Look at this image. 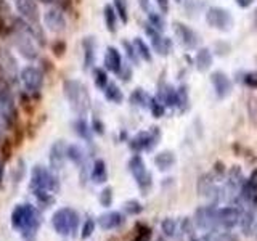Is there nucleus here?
Returning <instances> with one entry per match:
<instances>
[{
  "mask_svg": "<svg viewBox=\"0 0 257 241\" xmlns=\"http://www.w3.org/2000/svg\"><path fill=\"white\" fill-rule=\"evenodd\" d=\"M63 90L71 104L72 111L77 112L80 116L85 114L88 106H90V96H88L87 87L82 82H79V80L69 79L63 84Z\"/></svg>",
  "mask_w": 257,
  "mask_h": 241,
  "instance_id": "f257e3e1",
  "label": "nucleus"
},
{
  "mask_svg": "<svg viewBox=\"0 0 257 241\" xmlns=\"http://www.w3.org/2000/svg\"><path fill=\"white\" fill-rule=\"evenodd\" d=\"M52 223L55 231L61 236H68V235H76L77 231V225H79V215L76 211L72 209H58L53 217H52Z\"/></svg>",
  "mask_w": 257,
  "mask_h": 241,
  "instance_id": "f03ea898",
  "label": "nucleus"
},
{
  "mask_svg": "<svg viewBox=\"0 0 257 241\" xmlns=\"http://www.w3.org/2000/svg\"><path fill=\"white\" fill-rule=\"evenodd\" d=\"M37 188H44L52 193H56L60 190V182L58 179L48 172L44 166H34L31 171V190H37Z\"/></svg>",
  "mask_w": 257,
  "mask_h": 241,
  "instance_id": "7ed1b4c3",
  "label": "nucleus"
},
{
  "mask_svg": "<svg viewBox=\"0 0 257 241\" xmlns=\"http://www.w3.org/2000/svg\"><path fill=\"white\" fill-rule=\"evenodd\" d=\"M206 21L211 28L217 31H223L227 32L233 26V16L228 10L220 7H212L206 12Z\"/></svg>",
  "mask_w": 257,
  "mask_h": 241,
  "instance_id": "20e7f679",
  "label": "nucleus"
},
{
  "mask_svg": "<svg viewBox=\"0 0 257 241\" xmlns=\"http://www.w3.org/2000/svg\"><path fill=\"white\" fill-rule=\"evenodd\" d=\"M128 171L132 172L134 179L137 180L139 187L143 191H148L150 190V187H151V175L148 174L147 166H145L143 159L139 155L132 156L131 161H128Z\"/></svg>",
  "mask_w": 257,
  "mask_h": 241,
  "instance_id": "39448f33",
  "label": "nucleus"
},
{
  "mask_svg": "<svg viewBox=\"0 0 257 241\" xmlns=\"http://www.w3.org/2000/svg\"><path fill=\"white\" fill-rule=\"evenodd\" d=\"M161 139V132L158 127H151L150 132H140L131 140V148L134 151L151 150Z\"/></svg>",
  "mask_w": 257,
  "mask_h": 241,
  "instance_id": "423d86ee",
  "label": "nucleus"
},
{
  "mask_svg": "<svg viewBox=\"0 0 257 241\" xmlns=\"http://www.w3.org/2000/svg\"><path fill=\"white\" fill-rule=\"evenodd\" d=\"M20 80L28 92L34 93V92L40 90V87H42V82H44V77H42V72H40L37 68L26 66V68H23L20 72Z\"/></svg>",
  "mask_w": 257,
  "mask_h": 241,
  "instance_id": "0eeeda50",
  "label": "nucleus"
},
{
  "mask_svg": "<svg viewBox=\"0 0 257 241\" xmlns=\"http://www.w3.org/2000/svg\"><path fill=\"white\" fill-rule=\"evenodd\" d=\"M147 34H148L150 39H151L153 50H155L158 55L166 56V55H169V52L172 50V40L169 39V37L161 36V32L153 28L150 23L147 24Z\"/></svg>",
  "mask_w": 257,
  "mask_h": 241,
  "instance_id": "6e6552de",
  "label": "nucleus"
},
{
  "mask_svg": "<svg viewBox=\"0 0 257 241\" xmlns=\"http://www.w3.org/2000/svg\"><path fill=\"white\" fill-rule=\"evenodd\" d=\"M174 32L183 47L196 48V45L199 42V36H198V32H195V29H191L190 26H187V24L177 21V23H174Z\"/></svg>",
  "mask_w": 257,
  "mask_h": 241,
  "instance_id": "1a4fd4ad",
  "label": "nucleus"
},
{
  "mask_svg": "<svg viewBox=\"0 0 257 241\" xmlns=\"http://www.w3.org/2000/svg\"><path fill=\"white\" fill-rule=\"evenodd\" d=\"M0 71L10 80H16L21 72L18 71V63H16L15 56L7 48H0Z\"/></svg>",
  "mask_w": 257,
  "mask_h": 241,
  "instance_id": "9d476101",
  "label": "nucleus"
},
{
  "mask_svg": "<svg viewBox=\"0 0 257 241\" xmlns=\"http://www.w3.org/2000/svg\"><path fill=\"white\" fill-rule=\"evenodd\" d=\"M16 10L29 24H39V8L36 0H15Z\"/></svg>",
  "mask_w": 257,
  "mask_h": 241,
  "instance_id": "9b49d317",
  "label": "nucleus"
},
{
  "mask_svg": "<svg viewBox=\"0 0 257 241\" xmlns=\"http://www.w3.org/2000/svg\"><path fill=\"white\" fill-rule=\"evenodd\" d=\"M45 26L50 29L52 32H61L66 29V18L61 10L58 8H48L44 15Z\"/></svg>",
  "mask_w": 257,
  "mask_h": 241,
  "instance_id": "f8f14e48",
  "label": "nucleus"
},
{
  "mask_svg": "<svg viewBox=\"0 0 257 241\" xmlns=\"http://www.w3.org/2000/svg\"><path fill=\"white\" fill-rule=\"evenodd\" d=\"M211 82L219 98H225L231 92V80L223 71H214L211 74Z\"/></svg>",
  "mask_w": 257,
  "mask_h": 241,
  "instance_id": "ddd939ff",
  "label": "nucleus"
},
{
  "mask_svg": "<svg viewBox=\"0 0 257 241\" xmlns=\"http://www.w3.org/2000/svg\"><path fill=\"white\" fill-rule=\"evenodd\" d=\"M195 220L201 230H212L215 227V223H219V220H217V211L214 207L198 209Z\"/></svg>",
  "mask_w": 257,
  "mask_h": 241,
  "instance_id": "4468645a",
  "label": "nucleus"
},
{
  "mask_svg": "<svg viewBox=\"0 0 257 241\" xmlns=\"http://www.w3.org/2000/svg\"><path fill=\"white\" fill-rule=\"evenodd\" d=\"M217 220L225 228H233L241 222V212L236 207H222L217 211Z\"/></svg>",
  "mask_w": 257,
  "mask_h": 241,
  "instance_id": "2eb2a0df",
  "label": "nucleus"
},
{
  "mask_svg": "<svg viewBox=\"0 0 257 241\" xmlns=\"http://www.w3.org/2000/svg\"><path fill=\"white\" fill-rule=\"evenodd\" d=\"M66 145L63 140H58L52 145L50 148V167L52 171L58 172L61 171V167L64 164V158H66Z\"/></svg>",
  "mask_w": 257,
  "mask_h": 241,
  "instance_id": "dca6fc26",
  "label": "nucleus"
},
{
  "mask_svg": "<svg viewBox=\"0 0 257 241\" xmlns=\"http://www.w3.org/2000/svg\"><path fill=\"white\" fill-rule=\"evenodd\" d=\"M104 68L114 72V74H119L120 69H122V58H120V53L116 47L106 48V53H104Z\"/></svg>",
  "mask_w": 257,
  "mask_h": 241,
  "instance_id": "f3484780",
  "label": "nucleus"
},
{
  "mask_svg": "<svg viewBox=\"0 0 257 241\" xmlns=\"http://www.w3.org/2000/svg\"><path fill=\"white\" fill-rule=\"evenodd\" d=\"M124 222V217L122 214L119 212H106L98 217V223L103 230H112V228H117L120 223Z\"/></svg>",
  "mask_w": 257,
  "mask_h": 241,
  "instance_id": "a211bd4d",
  "label": "nucleus"
},
{
  "mask_svg": "<svg viewBox=\"0 0 257 241\" xmlns=\"http://www.w3.org/2000/svg\"><path fill=\"white\" fill-rule=\"evenodd\" d=\"M212 52L209 48H199L196 56H195V63H196V69L201 72L209 71V68L212 66Z\"/></svg>",
  "mask_w": 257,
  "mask_h": 241,
  "instance_id": "6ab92c4d",
  "label": "nucleus"
},
{
  "mask_svg": "<svg viewBox=\"0 0 257 241\" xmlns=\"http://www.w3.org/2000/svg\"><path fill=\"white\" fill-rule=\"evenodd\" d=\"M82 47H84V68L90 69L95 64V48H96L95 39L85 37L82 42Z\"/></svg>",
  "mask_w": 257,
  "mask_h": 241,
  "instance_id": "aec40b11",
  "label": "nucleus"
},
{
  "mask_svg": "<svg viewBox=\"0 0 257 241\" xmlns=\"http://www.w3.org/2000/svg\"><path fill=\"white\" fill-rule=\"evenodd\" d=\"M159 100L167 106H179V90H175L174 87L166 85L164 90H161Z\"/></svg>",
  "mask_w": 257,
  "mask_h": 241,
  "instance_id": "412c9836",
  "label": "nucleus"
},
{
  "mask_svg": "<svg viewBox=\"0 0 257 241\" xmlns=\"http://www.w3.org/2000/svg\"><path fill=\"white\" fill-rule=\"evenodd\" d=\"M108 179V171H106V163L103 159H96L93 169H92V180L95 183H104Z\"/></svg>",
  "mask_w": 257,
  "mask_h": 241,
  "instance_id": "4be33fe9",
  "label": "nucleus"
},
{
  "mask_svg": "<svg viewBox=\"0 0 257 241\" xmlns=\"http://www.w3.org/2000/svg\"><path fill=\"white\" fill-rule=\"evenodd\" d=\"M155 164L158 166L159 171H167L175 164V156L172 151H163L155 156Z\"/></svg>",
  "mask_w": 257,
  "mask_h": 241,
  "instance_id": "5701e85b",
  "label": "nucleus"
},
{
  "mask_svg": "<svg viewBox=\"0 0 257 241\" xmlns=\"http://www.w3.org/2000/svg\"><path fill=\"white\" fill-rule=\"evenodd\" d=\"M103 16H104V24H106L108 31L116 32V29H117V13H116L114 8H112L111 5H106L104 7Z\"/></svg>",
  "mask_w": 257,
  "mask_h": 241,
  "instance_id": "b1692460",
  "label": "nucleus"
},
{
  "mask_svg": "<svg viewBox=\"0 0 257 241\" xmlns=\"http://www.w3.org/2000/svg\"><path fill=\"white\" fill-rule=\"evenodd\" d=\"M66 158L71 159L74 164L82 166L84 164V159H85L84 150L80 148L79 145H69V147L66 148Z\"/></svg>",
  "mask_w": 257,
  "mask_h": 241,
  "instance_id": "393cba45",
  "label": "nucleus"
},
{
  "mask_svg": "<svg viewBox=\"0 0 257 241\" xmlns=\"http://www.w3.org/2000/svg\"><path fill=\"white\" fill-rule=\"evenodd\" d=\"M198 190H199V193L203 196H212V195H215V191H217L215 185H214L212 179L209 175L201 177V180L198 182Z\"/></svg>",
  "mask_w": 257,
  "mask_h": 241,
  "instance_id": "a878e982",
  "label": "nucleus"
},
{
  "mask_svg": "<svg viewBox=\"0 0 257 241\" xmlns=\"http://www.w3.org/2000/svg\"><path fill=\"white\" fill-rule=\"evenodd\" d=\"M104 96H106V100H109L111 103H116V104L122 103V100H124V95L116 84L106 85V88H104Z\"/></svg>",
  "mask_w": 257,
  "mask_h": 241,
  "instance_id": "bb28decb",
  "label": "nucleus"
},
{
  "mask_svg": "<svg viewBox=\"0 0 257 241\" xmlns=\"http://www.w3.org/2000/svg\"><path fill=\"white\" fill-rule=\"evenodd\" d=\"M132 44H134L135 50H137V53H139L140 58H143L145 61H151V60H153V55H151L150 47H148L147 44H145L140 37H135Z\"/></svg>",
  "mask_w": 257,
  "mask_h": 241,
  "instance_id": "cd10ccee",
  "label": "nucleus"
},
{
  "mask_svg": "<svg viewBox=\"0 0 257 241\" xmlns=\"http://www.w3.org/2000/svg\"><path fill=\"white\" fill-rule=\"evenodd\" d=\"M26 209H28V204H18L12 212V225L13 228L20 230L21 223L24 220V215H26Z\"/></svg>",
  "mask_w": 257,
  "mask_h": 241,
  "instance_id": "c85d7f7f",
  "label": "nucleus"
},
{
  "mask_svg": "<svg viewBox=\"0 0 257 241\" xmlns=\"http://www.w3.org/2000/svg\"><path fill=\"white\" fill-rule=\"evenodd\" d=\"M148 23L151 24L153 28H155L156 31L163 32L166 29V21H164V16L163 13H156V12H150L148 13Z\"/></svg>",
  "mask_w": 257,
  "mask_h": 241,
  "instance_id": "c756f323",
  "label": "nucleus"
},
{
  "mask_svg": "<svg viewBox=\"0 0 257 241\" xmlns=\"http://www.w3.org/2000/svg\"><path fill=\"white\" fill-rule=\"evenodd\" d=\"M150 98L148 95L145 93L142 88H135V90L131 93V103L139 104V106H150Z\"/></svg>",
  "mask_w": 257,
  "mask_h": 241,
  "instance_id": "7c9ffc66",
  "label": "nucleus"
},
{
  "mask_svg": "<svg viewBox=\"0 0 257 241\" xmlns=\"http://www.w3.org/2000/svg\"><path fill=\"white\" fill-rule=\"evenodd\" d=\"M93 80H95V85L100 88V90H104L106 85L109 84L108 82V74L106 71L101 69V68H95L93 69Z\"/></svg>",
  "mask_w": 257,
  "mask_h": 241,
  "instance_id": "2f4dec72",
  "label": "nucleus"
},
{
  "mask_svg": "<svg viewBox=\"0 0 257 241\" xmlns=\"http://www.w3.org/2000/svg\"><path fill=\"white\" fill-rule=\"evenodd\" d=\"M74 132L79 135V137H82V139L88 140L90 139V129H88L87 123L82 119V117H79L76 123H74Z\"/></svg>",
  "mask_w": 257,
  "mask_h": 241,
  "instance_id": "473e14b6",
  "label": "nucleus"
},
{
  "mask_svg": "<svg viewBox=\"0 0 257 241\" xmlns=\"http://www.w3.org/2000/svg\"><path fill=\"white\" fill-rule=\"evenodd\" d=\"M114 10L122 23L128 21V10H127V0H114Z\"/></svg>",
  "mask_w": 257,
  "mask_h": 241,
  "instance_id": "72a5a7b5",
  "label": "nucleus"
},
{
  "mask_svg": "<svg viewBox=\"0 0 257 241\" xmlns=\"http://www.w3.org/2000/svg\"><path fill=\"white\" fill-rule=\"evenodd\" d=\"M150 109L155 117H163L166 112V104L161 100H151L150 101Z\"/></svg>",
  "mask_w": 257,
  "mask_h": 241,
  "instance_id": "f704fd0d",
  "label": "nucleus"
},
{
  "mask_svg": "<svg viewBox=\"0 0 257 241\" xmlns=\"http://www.w3.org/2000/svg\"><path fill=\"white\" fill-rule=\"evenodd\" d=\"M124 211L127 214H131V215H137V214H140L143 211V206L139 203V201L132 199V201H127V203L124 204Z\"/></svg>",
  "mask_w": 257,
  "mask_h": 241,
  "instance_id": "c9c22d12",
  "label": "nucleus"
},
{
  "mask_svg": "<svg viewBox=\"0 0 257 241\" xmlns=\"http://www.w3.org/2000/svg\"><path fill=\"white\" fill-rule=\"evenodd\" d=\"M163 231L166 233L167 236H174L177 231V222L172 219H166L163 222Z\"/></svg>",
  "mask_w": 257,
  "mask_h": 241,
  "instance_id": "e433bc0d",
  "label": "nucleus"
},
{
  "mask_svg": "<svg viewBox=\"0 0 257 241\" xmlns=\"http://www.w3.org/2000/svg\"><path fill=\"white\" fill-rule=\"evenodd\" d=\"M100 203L104 207H109L111 206V203H112V190L111 188H104L100 193Z\"/></svg>",
  "mask_w": 257,
  "mask_h": 241,
  "instance_id": "4c0bfd02",
  "label": "nucleus"
},
{
  "mask_svg": "<svg viewBox=\"0 0 257 241\" xmlns=\"http://www.w3.org/2000/svg\"><path fill=\"white\" fill-rule=\"evenodd\" d=\"M122 45H124V48H125V53H127V56H128V60L134 61L135 64L139 63V58H137V56H139V53H137V50H135L134 44L127 42V40H125V42H124Z\"/></svg>",
  "mask_w": 257,
  "mask_h": 241,
  "instance_id": "58836bf2",
  "label": "nucleus"
},
{
  "mask_svg": "<svg viewBox=\"0 0 257 241\" xmlns=\"http://www.w3.org/2000/svg\"><path fill=\"white\" fill-rule=\"evenodd\" d=\"M93 230H95V222H93V219H87L85 223H84V227H82V238L87 239L93 233Z\"/></svg>",
  "mask_w": 257,
  "mask_h": 241,
  "instance_id": "ea45409f",
  "label": "nucleus"
},
{
  "mask_svg": "<svg viewBox=\"0 0 257 241\" xmlns=\"http://www.w3.org/2000/svg\"><path fill=\"white\" fill-rule=\"evenodd\" d=\"M244 84L249 87H257V72H249V74H246Z\"/></svg>",
  "mask_w": 257,
  "mask_h": 241,
  "instance_id": "a19ab883",
  "label": "nucleus"
},
{
  "mask_svg": "<svg viewBox=\"0 0 257 241\" xmlns=\"http://www.w3.org/2000/svg\"><path fill=\"white\" fill-rule=\"evenodd\" d=\"M252 222H254L252 214H246V215H244V219H243V228H244V233H249L247 230H251Z\"/></svg>",
  "mask_w": 257,
  "mask_h": 241,
  "instance_id": "79ce46f5",
  "label": "nucleus"
},
{
  "mask_svg": "<svg viewBox=\"0 0 257 241\" xmlns=\"http://www.w3.org/2000/svg\"><path fill=\"white\" fill-rule=\"evenodd\" d=\"M156 5L163 15L169 12V0H156Z\"/></svg>",
  "mask_w": 257,
  "mask_h": 241,
  "instance_id": "37998d69",
  "label": "nucleus"
},
{
  "mask_svg": "<svg viewBox=\"0 0 257 241\" xmlns=\"http://www.w3.org/2000/svg\"><path fill=\"white\" fill-rule=\"evenodd\" d=\"M119 76L122 77V80H128V79H131V76H132V71H131V68L122 66V69H120V72H119Z\"/></svg>",
  "mask_w": 257,
  "mask_h": 241,
  "instance_id": "c03bdc74",
  "label": "nucleus"
},
{
  "mask_svg": "<svg viewBox=\"0 0 257 241\" xmlns=\"http://www.w3.org/2000/svg\"><path fill=\"white\" fill-rule=\"evenodd\" d=\"M182 230L185 233H191L193 231V225H191V220L190 219H183V222H182Z\"/></svg>",
  "mask_w": 257,
  "mask_h": 241,
  "instance_id": "a18cd8bd",
  "label": "nucleus"
},
{
  "mask_svg": "<svg viewBox=\"0 0 257 241\" xmlns=\"http://www.w3.org/2000/svg\"><path fill=\"white\" fill-rule=\"evenodd\" d=\"M92 127H93V131H95L96 134H103V124L100 123L98 119H93Z\"/></svg>",
  "mask_w": 257,
  "mask_h": 241,
  "instance_id": "49530a36",
  "label": "nucleus"
},
{
  "mask_svg": "<svg viewBox=\"0 0 257 241\" xmlns=\"http://www.w3.org/2000/svg\"><path fill=\"white\" fill-rule=\"evenodd\" d=\"M139 4H140V7H142V10H143V12H147V13L151 12V4H150V0H139Z\"/></svg>",
  "mask_w": 257,
  "mask_h": 241,
  "instance_id": "de8ad7c7",
  "label": "nucleus"
},
{
  "mask_svg": "<svg viewBox=\"0 0 257 241\" xmlns=\"http://www.w3.org/2000/svg\"><path fill=\"white\" fill-rule=\"evenodd\" d=\"M8 126H10V123H8V120H7V117L0 114V132H4Z\"/></svg>",
  "mask_w": 257,
  "mask_h": 241,
  "instance_id": "09e8293b",
  "label": "nucleus"
},
{
  "mask_svg": "<svg viewBox=\"0 0 257 241\" xmlns=\"http://www.w3.org/2000/svg\"><path fill=\"white\" fill-rule=\"evenodd\" d=\"M235 2L241 7V8H247L254 4V0H235Z\"/></svg>",
  "mask_w": 257,
  "mask_h": 241,
  "instance_id": "8fccbe9b",
  "label": "nucleus"
},
{
  "mask_svg": "<svg viewBox=\"0 0 257 241\" xmlns=\"http://www.w3.org/2000/svg\"><path fill=\"white\" fill-rule=\"evenodd\" d=\"M247 182L251 183L254 188H257V171H254V172L251 174V177L247 179Z\"/></svg>",
  "mask_w": 257,
  "mask_h": 241,
  "instance_id": "3c124183",
  "label": "nucleus"
},
{
  "mask_svg": "<svg viewBox=\"0 0 257 241\" xmlns=\"http://www.w3.org/2000/svg\"><path fill=\"white\" fill-rule=\"evenodd\" d=\"M4 180V164H0V185H2Z\"/></svg>",
  "mask_w": 257,
  "mask_h": 241,
  "instance_id": "603ef678",
  "label": "nucleus"
},
{
  "mask_svg": "<svg viewBox=\"0 0 257 241\" xmlns=\"http://www.w3.org/2000/svg\"><path fill=\"white\" fill-rule=\"evenodd\" d=\"M175 2H182V0H175Z\"/></svg>",
  "mask_w": 257,
  "mask_h": 241,
  "instance_id": "864d4df0",
  "label": "nucleus"
}]
</instances>
